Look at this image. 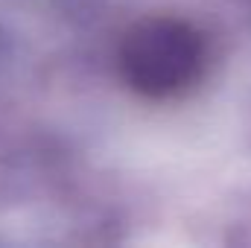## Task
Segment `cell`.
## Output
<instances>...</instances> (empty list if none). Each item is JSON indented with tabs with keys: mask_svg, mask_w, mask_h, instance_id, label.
I'll list each match as a JSON object with an SVG mask.
<instances>
[{
	"mask_svg": "<svg viewBox=\"0 0 251 248\" xmlns=\"http://www.w3.org/2000/svg\"><path fill=\"white\" fill-rule=\"evenodd\" d=\"M210 62L207 38L199 26L173 15L143 18L128 26L117 47V70L128 91L143 99H173L187 94Z\"/></svg>",
	"mask_w": 251,
	"mask_h": 248,
	"instance_id": "cell-1",
	"label": "cell"
}]
</instances>
